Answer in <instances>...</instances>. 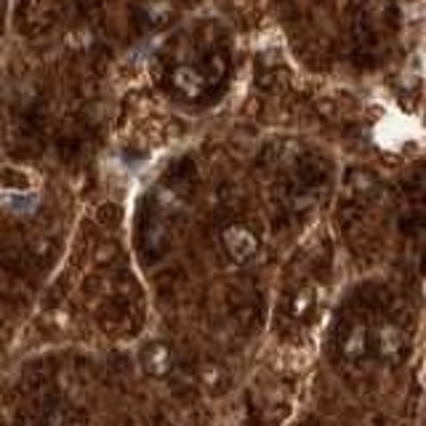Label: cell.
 <instances>
[{"mask_svg": "<svg viewBox=\"0 0 426 426\" xmlns=\"http://www.w3.org/2000/svg\"><path fill=\"white\" fill-rule=\"evenodd\" d=\"M373 341H376V349H379V355L384 360H389V362H394V360L400 357V352H403V341L405 336L403 331L397 328V325L392 323H384L376 331V336H373Z\"/></svg>", "mask_w": 426, "mask_h": 426, "instance_id": "2", "label": "cell"}, {"mask_svg": "<svg viewBox=\"0 0 426 426\" xmlns=\"http://www.w3.org/2000/svg\"><path fill=\"white\" fill-rule=\"evenodd\" d=\"M370 344H373V331L362 320H355L344 331V336H341V352H344V357L349 362H360V360L368 355Z\"/></svg>", "mask_w": 426, "mask_h": 426, "instance_id": "1", "label": "cell"}]
</instances>
